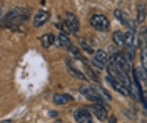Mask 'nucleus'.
Returning a JSON list of instances; mask_svg holds the SVG:
<instances>
[{
    "label": "nucleus",
    "instance_id": "3",
    "mask_svg": "<svg viewBox=\"0 0 147 123\" xmlns=\"http://www.w3.org/2000/svg\"><path fill=\"white\" fill-rule=\"evenodd\" d=\"M89 23H90V27H94V29L99 30V32H107L110 27L109 19L104 13H92L90 19H89Z\"/></svg>",
    "mask_w": 147,
    "mask_h": 123
},
{
    "label": "nucleus",
    "instance_id": "14",
    "mask_svg": "<svg viewBox=\"0 0 147 123\" xmlns=\"http://www.w3.org/2000/svg\"><path fill=\"white\" fill-rule=\"evenodd\" d=\"M70 100H72V96H70V95H65V93H57L54 96L55 105H65V103H69Z\"/></svg>",
    "mask_w": 147,
    "mask_h": 123
},
{
    "label": "nucleus",
    "instance_id": "10",
    "mask_svg": "<svg viewBox=\"0 0 147 123\" xmlns=\"http://www.w3.org/2000/svg\"><path fill=\"white\" fill-rule=\"evenodd\" d=\"M89 110H90L92 116H97V120H100V122H105V120H107V110H105V106L92 103L90 106H89Z\"/></svg>",
    "mask_w": 147,
    "mask_h": 123
},
{
    "label": "nucleus",
    "instance_id": "19",
    "mask_svg": "<svg viewBox=\"0 0 147 123\" xmlns=\"http://www.w3.org/2000/svg\"><path fill=\"white\" fill-rule=\"evenodd\" d=\"M97 92H99V93L102 95V98H104V100H105V102H112V96H110V93L109 92H107V90H104V88H102V86H97Z\"/></svg>",
    "mask_w": 147,
    "mask_h": 123
},
{
    "label": "nucleus",
    "instance_id": "11",
    "mask_svg": "<svg viewBox=\"0 0 147 123\" xmlns=\"http://www.w3.org/2000/svg\"><path fill=\"white\" fill-rule=\"evenodd\" d=\"M54 45L59 48H70V45H72V42H70V37H69V33H64V32H60L57 37H55L54 40Z\"/></svg>",
    "mask_w": 147,
    "mask_h": 123
},
{
    "label": "nucleus",
    "instance_id": "5",
    "mask_svg": "<svg viewBox=\"0 0 147 123\" xmlns=\"http://www.w3.org/2000/svg\"><path fill=\"white\" fill-rule=\"evenodd\" d=\"M62 23H64V27L69 35H77L79 30H80V22H79V19L74 13H65Z\"/></svg>",
    "mask_w": 147,
    "mask_h": 123
},
{
    "label": "nucleus",
    "instance_id": "8",
    "mask_svg": "<svg viewBox=\"0 0 147 123\" xmlns=\"http://www.w3.org/2000/svg\"><path fill=\"white\" fill-rule=\"evenodd\" d=\"M50 19V13H49V10H38L35 13V17H34V29H40L42 25H45L47 22Z\"/></svg>",
    "mask_w": 147,
    "mask_h": 123
},
{
    "label": "nucleus",
    "instance_id": "21",
    "mask_svg": "<svg viewBox=\"0 0 147 123\" xmlns=\"http://www.w3.org/2000/svg\"><path fill=\"white\" fill-rule=\"evenodd\" d=\"M80 47L84 48V52H87V53H94V48H92L85 40H80Z\"/></svg>",
    "mask_w": 147,
    "mask_h": 123
},
{
    "label": "nucleus",
    "instance_id": "1",
    "mask_svg": "<svg viewBox=\"0 0 147 123\" xmlns=\"http://www.w3.org/2000/svg\"><path fill=\"white\" fill-rule=\"evenodd\" d=\"M32 15L30 7H17L9 10L3 17H0V27L3 29H17L22 23H25Z\"/></svg>",
    "mask_w": 147,
    "mask_h": 123
},
{
    "label": "nucleus",
    "instance_id": "2",
    "mask_svg": "<svg viewBox=\"0 0 147 123\" xmlns=\"http://www.w3.org/2000/svg\"><path fill=\"white\" fill-rule=\"evenodd\" d=\"M109 63L110 65H114L115 68L122 70V72H125V73H130L132 65H130V60H129L124 53H112L110 58H109Z\"/></svg>",
    "mask_w": 147,
    "mask_h": 123
},
{
    "label": "nucleus",
    "instance_id": "4",
    "mask_svg": "<svg viewBox=\"0 0 147 123\" xmlns=\"http://www.w3.org/2000/svg\"><path fill=\"white\" fill-rule=\"evenodd\" d=\"M79 93L84 95L87 100H90L92 103L102 105V106H107V105H109V102H105V100L102 98V95L99 93L97 90H92V88H89V86H80V88H79Z\"/></svg>",
    "mask_w": 147,
    "mask_h": 123
},
{
    "label": "nucleus",
    "instance_id": "7",
    "mask_svg": "<svg viewBox=\"0 0 147 123\" xmlns=\"http://www.w3.org/2000/svg\"><path fill=\"white\" fill-rule=\"evenodd\" d=\"M92 65L95 66L97 70H105V65H107V53H105V50H97L94 53Z\"/></svg>",
    "mask_w": 147,
    "mask_h": 123
},
{
    "label": "nucleus",
    "instance_id": "24",
    "mask_svg": "<svg viewBox=\"0 0 147 123\" xmlns=\"http://www.w3.org/2000/svg\"><path fill=\"white\" fill-rule=\"evenodd\" d=\"M109 122L110 123H115V116H109Z\"/></svg>",
    "mask_w": 147,
    "mask_h": 123
},
{
    "label": "nucleus",
    "instance_id": "15",
    "mask_svg": "<svg viewBox=\"0 0 147 123\" xmlns=\"http://www.w3.org/2000/svg\"><path fill=\"white\" fill-rule=\"evenodd\" d=\"M82 63H85V70H87V75H89V78H90L92 82L99 83V80H100V78H99V75H97V72H94V68H92L87 62H85V58L82 60Z\"/></svg>",
    "mask_w": 147,
    "mask_h": 123
},
{
    "label": "nucleus",
    "instance_id": "16",
    "mask_svg": "<svg viewBox=\"0 0 147 123\" xmlns=\"http://www.w3.org/2000/svg\"><path fill=\"white\" fill-rule=\"evenodd\" d=\"M137 23H146V5L142 3L137 10V19H136Z\"/></svg>",
    "mask_w": 147,
    "mask_h": 123
},
{
    "label": "nucleus",
    "instance_id": "9",
    "mask_svg": "<svg viewBox=\"0 0 147 123\" xmlns=\"http://www.w3.org/2000/svg\"><path fill=\"white\" fill-rule=\"evenodd\" d=\"M105 82H107V85H109V86H112V88H114V90H115L117 93L129 95V90H127V88H125V86L122 85V83H120V82L117 80V78H114V76H110L109 73H107V76H105Z\"/></svg>",
    "mask_w": 147,
    "mask_h": 123
},
{
    "label": "nucleus",
    "instance_id": "18",
    "mask_svg": "<svg viewBox=\"0 0 147 123\" xmlns=\"http://www.w3.org/2000/svg\"><path fill=\"white\" fill-rule=\"evenodd\" d=\"M114 42H115V45H119V47H124V33L122 32H114Z\"/></svg>",
    "mask_w": 147,
    "mask_h": 123
},
{
    "label": "nucleus",
    "instance_id": "23",
    "mask_svg": "<svg viewBox=\"0 0 147 123\" xmlns=\"http://www.w3.org/2000/svg\"><path fill=\"white\" fill-rule=\"evenodd\" d=\"M49 115H50V116H54V118H55V116H59V113H57V112H50Z\"/></svg>",
    "mask_w": 147,
    "mask_h": 123
},
{
    "label": "nucleus",
    "instance_id": "6",
    "mask_svg": "<svg viewBox=\"0 0 147 123\" xmlns=\"http://www.w3.org/2000/svg\"><path fill=\"white\" fill-rule=\"evenodd\" d=\"M74 120L77 123H90L92 122V113L89 108L85 106H80L74 112Z\"/></svg>",
    "mask_w": 147,
    "mask_h": 123
},
{
    "label": "nucleus",
    "instance_id": "17",
    "mask_svg": "<svg viewBox=\"0 0 147 123\" xmlns=\"http://www.w3.org/2000/svg\"><path fill=\"white\" fill-rule=\"evenodd\" d=\"M114 15H115V19L119 20V22H122L124 25H127L129 17H127V13H125V12H122V10H114Z\"/></svg>",
    "mask_w": 147,
    "mask_h": 123
},
{
    "label": "nucleus",
    "instance_id": "12",
    "mask_svg": "<svg viewBox=\"0 0 147 123\" xmlns=\"http://www.w3.org/2000/svg\"><path fill=\"white\" fill-rule=\"evenodd\" d=\"M65 66H67V70H69V73L74 76V78H77V80H85L87 76L84 75L82 72L77 68V66L74 65V62L72 60H65Z\"/></svg>",
    "mask_w": 147,
    "mask_h": 123
},
{
    "label": "nucleus",
    "instance_id": "25",
    "mask_svg": "<svg viewBox=\"0 0 147 123\" xmlns=\"http://www.w3.org/2000/svg\"><path fill=\"white\" fill-rule=\"evenodd\" d=\"M0 17H2V7H0Z\"/></svg>",
    "mask_w": 147,
    "mask_h": 123
},
{
    "label": "nucleus",
    "instance_id": "20",
    "mask_svg": "<svg viewBox=\"0 0 147 123\" xmlns=\"http://www.w3.org/2000/svg\"><path fill=\"white\" fill-rule=\"evenodd\" d=\"M69 50H70V53H72L74 57H77V58H80V60H84L82 52H80V50H79L77 47H74V45H70V48H69Z\"/></svg>",
    "mask_w": 147,
    "mask_h": 123
},
{
    "label": "nucleus",
    "instance_id": "22",
    "mask_svg": "<svg viewBox=\"0 0 147 123\" xmlns=\"http://www.w3.org/2000/svg\"><path fill=\"white\" fill-rule=\"evenodd\" d=\"M139 40H140V47H146V30L142 29L140 35H139Z\"/></svg>",
    "mask_w": 147,
    "mask_h": 123
},
{
    "label": "nucleus",
    "instance_id": "13",
    "mask_svg": "<svg viewBox=\"0 0 147 123\" xmlns=\"http://www.w3.org/2000/svg\"><path fill=\"white\" fill-rule=\"evenodd\" d=\"M54 40H55V35H52V33H44L40 37V43H42L44 48H50L54 45Z\"/></svg>",
    "mask_w": 147,
    "mask_h": 123
}]
</instances>
